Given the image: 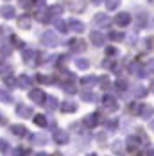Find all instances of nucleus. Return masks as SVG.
<instances>
[{"instance_id":"nucleus-1","label":"nucleus","mask_w":154,"mask_h":156,"mask_svg":"<svg viewBox=\"0 0 154 156\" xmlns=\"http://www.w3.org/2000/svg\"><path fill=\"white\" fill-rule=\"evenodd\" d=\"M41 43H43L45 47H48V48H54V47H58V45H59V40H58L56 32L45 31L43 34H41Z\"/></svg>"},{"instance_id":"nucleus-2","label":"nucleus","mask_w":154,"mask_h":156,"mask_svg":"<svg viewBox=\"0 0 154 156\" xmlns=\"http://www.w3.org/2000/svg\"><path fill=\"white\" fill-rule=\"evenodd\" d=\"M68 47H70V50H72L74 54H81V52L86 50V41L81 40V38H72V40L68 41Z\"/></svg>"},{"instance_id":"nucleus-3","label":"nucleus","mask_w":154,"mask_h":156,"mask_svg":"<svg viewBox=\"0 0 154 156\" xmlns=\"http://www.w3.org/2000/svg\"><path fill=\"white\" fill-rule=\"evenodd\" d=\"M59 83H61V88L65 90V92H66V94L74 95V94L77 92V86H75V76H74V74H70L66 81H59Z\"/></svg>"},{"instance_id":"nucleus-4","label":"nucleus","mask_w":154,"mask_h":156,"mask_svg":"<svg viewBox=\"0 0 154 156\" xmlns=\"http://www.w3.org/2000/svg\"><path fill=\"white\" fill-rule=\"evenodd\" d=\"M22 58H23V63L25 65H36L38 63V58H40V52H36L32 48H25L23 54H22Z\"/></svg>"},{"instance_id":"nucleus-5","label":"nucleus","mask_w":154,"mask_h":156,"mask_svg":"<svg viewBox=\"0 0 154 156\" xmlns=\"http://www.w3.org/2000/svg\"><path fill=\"white\" fill-rule=\"evenodd\" d=\"M102 109L104 111H117L118 109V101L111 95H106L102 97Z\"/></svg>"},{"instance_id":"nucleus-6","label":"nucleus","mask_w":154,"mask_h":156,"mask_svg":"<svg viewBox=\"0 0 154 156\" xmlns=\"http://www.w3.org/2000/svg\"><path fill=\"white\" fill-rule=\"evenodd\" d=\"M109 23H111V18H109L108 15L99 13V15L93 16V25H97V27H100V29H106V27H109Z\"/></svg>"},{"instance_id":"nucleus-7","label":"nucleus","mask_w":154,"mask_h":156,"mask_svg":"<svg viewBox=\"0 0 154 156\" xmlns=\"http://www.w3.org/2000/svg\"><path fill=\"white\" fill-rule=\"evenodd\" d=\"M142 144H143V142L140 140L138 136H129V138H127V151H129V153H138L140 147H142Z\"/></svg>"},{"instance_id":"nucleus-8","label":"nucleus","mask_w":154,"mask_h":156,"mask_svg":"<svg viewBox=\"0 0 154 156\" xmlns=\"http://www.w3.org/2000/svg\"><path fill=\"white\" fill-rule=\"evenodd\" d=\"M68 140H70V136H68L66 131H63V129H56L54 131V142L58 145H65V144H68Z\"/></svg>"},{"instance_id":"nucleus-9","label":"nucleus","mask_w":154,"mask_h":156,"mask_svg":"<svg viewBox=\"0 0 154 156\" xmlns=\"http://www.w3.org/2000/svg\"><path fill=\"white\" fill-rule=\"evenodd\" d=\"M29 97H31V101L34 102V104H43L47 99V95L41 92V90H38V88H34V90H31V94H29Z\"/></svg>"},{"instance_id":"nucleus-10","label":"nucleus","mask_w":154,"mask_h":156,"mask_svg":"<svg viewBox=\"0 0 154 156\" xmlns=\"http://www.w3.org/2000/svg\"><path fill=\"white\" fill-rule=\"evenodd\" d=\"M99 120H100V113H99V111L90 113L88 117H84V124H86L88 129H90V127H95V126H99Z\"/></svg>"},{"instance_id":"nucleus-11","label":"nucleus","mask_w":154,"mask_h":156,"mask_svg":"<svg viewBox=\"0 0 154 156\" xmlns=\"http://www.w3.org/2000/svg\"><path fill=\"white\" fill-rule=\"evenodd\" d=\"M90 40H92V43L95 47H102L104 43H106V38H104V34L99 31H93L90 32Z\"/></svg>"},{"instance_id":"nucleus-12","label":"nucleus","mask_w":154,"mask_h":156,"mask_svg":"<svg viewBox=\"0 0 154 156\" xmlns=\"http://www.w3.org/2000/svg\"><path fill=\"white\" fill-rule=\"evenodd\" d=\"M138 115L142 117V119H151L154 115V108L151 106V104H140V108H138Z\"/></svg>"},{"instance_id":"nucleus-13","label":"nucleus","mask_w":154,"mask_h":156,"mask_svg":"<svg viewBox=\"0 0 154 156\" xmlns=\"http://www.w3.org/2000/svg\"><path fill=\"white\" fill-rule=\"evenodd\" d=\"M115 23H117V25H122V27L129 25V23H131V15L125 13V11H120L118 15L115 16Z\"/></svg>"},{"instance_id":"nucleus-14","label":"nucleus","mask_w":154,"mask_h":156,"mask_svg":"<svg viewBox=\"0 0 154 156\" xmlns=\"http://www.w3.org/2000/svg\"><path fill=\"white\" fill-rule=\"evenodd\" d=\"M29 138H31L32 145H40V147H41V145H45L47 142H48V138H47L43 133H32Z\"/></svg>"},{"instance_id":"nucleus-15","label":"nucleus","mask_w":154,"mask_h":156,"mask_svg":"<svg viewBox=\"0 0 154 156\" xmlns=\"http://www.w3.org/2000/svg\"><path fill=\"white\" fill-rule=\"evenodd\" d=\"M16 115L22 117V119H31L32 115V109L25 104H16Z\"/></svg>"},{"instance_id":"nucleus-16","label":"nucleus","mask_w":154,"mask_h":156,"mask_svg":"<svg viewBox=\"0 0 154 156\" xmlns=\"http://www.w3.org/2000/svg\"><path fill=\"white\" fill-rule=\"evenodd\" d=\"M0 15H2V18H5V20H13V18L16 16L15 7H11V5H4V7L0 9Z\"/></svg>"},{"instance_id":"nucleus-17","label":"nucleus","mask_w":154,"mask_h":156,"mask_svg":"<svg viewBox=\"0 0 154 156\" xmlns=\"http://www.w3.org/2000/svg\"><path fill=\"white\" fill-rule=\"evenodd\" d=\"M43 106H45L48 111H52V109H56L58 106H59V102H58V99L54 97V95H47L45 102H43Z\"/></svg>"},{"instance_id":"nucleus-18","label":"nucleus","mask_w":154,"mask_h":156,"mask_svg":"<svg viewBox=\"0 0 154 156\" xmlns=\"http://www.w3.org/2000/svg\"><path fill=\"white\" fill-rule=\"evenodd\" d=\"M68 25H70V29H72L74 32H79V34H81V32H84V29H86V27H84V23H82L81 20H74V18L68 22Z\"/></svg>"},{"instance_id":"nucleus-19","label":"nucleus","mask_w":154,"mask_h":156,"mask_svg":"<svg viewBox=\"0 0 154 156\" xmlns=\"http://www.w3.org/2000/svg\"><path fill=\"white\" fill-rule=\"evenodd\" d=\"M61 111L63 113H74V111H77V102H74V101H65L61 104Z\"/></svg>"},{"instance_id":"nucleus-20","label":"nucleus","mask_w":154,"mask_h":156,"mask_svg":"<svg viewBox=\"0 0 154 156\" xmlns=\"http://www.w3.org/2000/svg\"><path fill=\"white\" fill-rule=\"evenodd\" d=\"M11 133H13L15 136H25V135H27V127H25V126H20V124L11 126Z\"/></svg>"},{"instance_id":"nucleus-21","label":"nucleus","mask_w":154,"mask_h":156,"mask_svg":"<svg viewBox=\"0 0 154 156\" xmlns=\"http://www.w3.org/2000/svg\"><path fill=\"white\" fill-rule=\"evenodd\" d=\"M16 23H18V27L20 29H29L31 27V16H20L18 20H16Z\"/></svg>"},{"instance_id":"nucleus-22","label":"nucleus","mask_w":154,"mask_h":156,"mask_svg":"<svg viewBox=\"0 0 154 156\" xmlns=\"http://www.w3.org/2000/svg\"><path fill=\"white\" fill-rule=\"evenodd\" d=\"M18 86L20 88H29L31 86V77L29 76H25V74H22V76H18Z\"/></svg>"},{"instance_id":"nucleus-23","label":"nucleus","mask_w":154,"mask_h":156,"mask_svg":"<svg viewBox=\"0 0 154 156\" xmlns=\"http://www.w3.org/2000/svg\"><path fill=\"white\" fill-rule=\"evenodd\" d=\"M36 18H38V22L47 23V22H50L52 15H50V11H38V13H36Z\"/></svg>"},{"instance_id":"nucleus-24","label":"nucleus","mask_w":154,"mask_h":156,"mask_svg":"<svg viewBox=\"0 0 154 156\" xmlns=\"http://www.w3.org/2000/svg\"><path fill=\"white\" fill-rule=\"evenodd\" d=\"M97 81H99V79L95 77V76H86V77L81 79V84H82L84 88H90V86H93V84H95Z\"/></svg>"},{"instance_id":"nucleus-25","label":"nucleus","mask_w":154,"mask_h":156,"mask_svg":"<svg viewBox=\"0 0 154 156\" xmlns=\"http://www.w3.org/2000/svg\"><path fill=\"white\" fill-rule=\"evenodd\" d=\"M11 72H13V66H11V65H7V63H2V65H0V76H2V77L11 76Z\"/></svg>"},{"instance_id":"nucleus-26","label":"nucleus","mask_w":154,"mask_h":156,"mask_svg":"<svg viewBox=\"0 0 154 156\" xmlns=\"http://www.w3.org/2000/svg\"><path fill=\"white\" fill-rule=\"evenodd\" d=\"M143 95H147V88L142 84H136L133 88V97H143Z\"/></svg>"},{"instance_id":"nucleus-27","label":"nucleus","mask_w":154,"mask_h":156,"mask_svg":"<svg viewBox=\"0 0 154 156\" xmlns=\"http://www.w3.org/2000/svg\"><path fill=\"white\" fill-rule=\"evenodd\" d=\"M81 99H82L84 102H95V94L84 90V92H81Z\"/></svg>"},{"instance_id":"nucleus-28","label":"nucleus","mask_w":154,"mask_h":156,"mask_svg":"<svg viewBox=\"0 0 154 156\" xmlns=\"http://www.w3.org/2000/svg\"><path fill=\"white\" fill-rule=\"evenodd\" d=\"M32 120H34V124H36V126H40V127H45L47 122H48L45 115H34V119H32Z\"/></svg>"},{"instance_id":"nucleus-29","label":"nucleus","mask_w":154,"mask_h":156,"mask_svg":"<svg viewBox=\"0 0 154 156\" xmlns=\"http://www.w3.org/2000/svg\"><path fill=\"white\" fill-rule=\"evenodd\" d=\"M136 22H138V27H149V25H147V22H149V16L145 15V13H140L138 18H136Z\"/></svg>"},{"instance_id":"nucleus-30","label":"nucleus","mask_w":154,"mask_h":156,"mask_svg":"<svg viewBox=\"0 0 154 156\" xmlns=\"http://www.w3.org/2000/svg\"><path fill=\"white\" fill-rule=\"evenodd\" d=\"M75 66L81 68V70H86V68H90V61L84 59V58H79V59H75Z\"/></svg>"},{"instance_id":"nucleus-31","label":"nucleus","mask_w":154,"mask_h":156,"mask_svg":"<svg viewBox=\"0 0 154 156\" xmlns=\"http://www.w3.org/2000/svg\"><path fill=\"white\" fill-rule=\"evenodd\" d=\"M70 7H72L75 13H82V11H84V2H77V0H74V2L70 4Z\"/></svg>"},{"instance_id":"nucleus-32","label":"nucleus","mask_w":154,"mask_h":156,"mask_svg":"<svg viewBox=\"0 0 154 156\" xmlns=\"http://www.w3.org/2000/svg\"><path fill=\"white\" fill-rule=\"evenodd\" d=\"M56 29L59 32H66L68 29H70V25L66 23V22H61V20H56Z\"/></svg>"},{"instance_id":"nucleus-33","label":"nucleus","mask_w":154,"mask_h":156,"mask_svg":"<svg viewBox=\"0 0 154 156\" xmlns=\"http://www.w3.org/2000/svg\"><path fill=\"white\" fill-rule=\"evenodd\" d=\"M109 40H111V41H122L124 34L122 32H118V31H111L109 32Z\"/></svg>"},{"instance_id":"nucleus-34","label":"nucleus","mask_w":154,"mask_h":156,"mask_svg":"<svg viewBox=\"0 0 154 156\" xmlns=\"http://www.w3.org/2000/svg\"><path fill=\"white\" fill-rule=\"evenodd\" d=\"M111 149H113V153H117V154H122V153H124V144L117 140L113 145H111Z\"/></svg>"},{"instance_id":"nucleus-35","label":"nucleus","mask_w":154,"mask_h":156,"mask_svg":"<svg viewBox=\"0 0 154 156\" xmlns=\"http://www.w3.org/2000/svg\"><path fill=\"white\" fill-rule=\"evenodd\" d=\"M115 88H117L118 92H125V90H127V81H124V79H118V81L115 83Z\"/></svg>"},{"instance_id":"nucleus-36","label":"nucleus","mask_w":154,"mask_h":156,"mask_svg":"<svg viewBox=\"0 0 154 156\" xmlns=\"http://www.w3.org/2000/svg\"><path fill=\"white\" fill-rule=\"evenodd\" d=\"M48 11H50V15H52V16H59V15L63 13V5L56 4V5H52V7H50Z\"/></svg>"},{"instance_id":"nucleus-37","label":"nucleus","mask_w":154,"mask_h":156,"mask_svg":"<svg viewBox=\"0 0 154 156\" xmlns=\"http://www.w3.org/2000/svg\"><path fill=\"white\" fill-rule=\"evenodd\" d=\"M118 5H120V0H106V7L109 11H115Z\"/></svg>"},{"instance_id":"nucleus-38","label":"nucleus","mask_w":154,"mask_h":156,"mask_svg":"<svg viewBox=\"0 0 154 156\" xmlns=\"http://www.w3.org/2000/svg\"><path fill=\"white\" fill-rule=\"evenodd\" d=\"M11 151V147H9V144H7V140H4V138H0V153H9Z\"/></svg>"},{"instance_id":"nucleus-39","label":"nucleus","mask_w":154,"mask_h":156,"mask_svg":"<svg viewBox=\"0 0 154 156\" xmlns=\"http://www.w3.org/2000/svg\"><path fill=\"white\" fill-rule=\"evenodd\" d=\"M99 83H100V88H102V90H108L109 86H111V84H109V77L108 76H102V77L99 79Z\"/></svg>"},{"instance_id":"nucleus-40","label":"nucleus","mask_w":154,"mask_h":156,"mask_svg":"<svg viewBox=\"0 0 154 156\" xmlns=\"http://www.w3.org/2000/svg\"><path fill=\"white\" fill-rule=\"evenodd\" d=\"M11 45L13 47H18V48H22L23 47V41L18 38V36H11Z\"/></svg>"},{"instance_id":"nucleus-41","label":"nucleus","mask_w":154,"mask_h":156,"mask_svg":"<svg viewBox=\"0 0 154 156\" xmlns=\"http://www.w3.org/2000/svg\"><path fill=\"white\" fill-rule=\"evenodd\" d=\"M0 101L2 102H5V104H9L13 99H11V94H7V92H0Z\"/></svg>"},{"instance_id":"nucleus-42","label":"nucleus","mask_w":154,"mask_h":156,"mask_svg":"<svg viewBox=\"0 0 154 156\" xmlns=\"http://www.w3.org/2000/svg\"><path fill=\"white\" fill-rule=\"evenodd\" d=\"M117 54H118V50H117L115 47H108L106 48V56H108V58H115Z\"/></svg>"},{"instance_id":"nucleus-43","label":"nucleus","mask_w":154,"mask_h":156,"mask_svg":"<svg viewBox=\"0 0 154 156\" xmlns=\"http://www.w3.org/2000/svg\"><path fill=\"white\" fill-rule=\"evenodd\" d=\"M97 142H99L100 147H104V145H106V135H104V133H99V135H97Z\"/></svg>"},{"instance_id":"nucleus-44","label":"nucleus","mask_w":154,"mask_h":156,"mask_svg":"<svg viewBox=\"0 0 154 156\" xmlns=\"http://www.w3.org/2000/svg\"><path fill=\"white\" fill-rule=\"evenodd\" d=\"M5 84H7V88H15L16 84H18V81H15L13 77L7 76V77H5Z\"/></svg>"},{"instance_id":"nucleus-45","label":"nucleus","mask_w":154,"mask_h":156,"mask_svg":"<svg viewBox=\"0 0 154 156\" xmlns=\"http://www.w3.org/2000/svg\"><path fill=\"white\" fill-rule=\"evenodd\" d=\"M18 4L22 5V7H25V9H29L32 4H34V0H18Z\"/></svg>"},{"instance_id":"nucleus-46","label":"nucleus","mask_w":154,"mask_h":156,"mask_svg":"<svg viewBox=\"0 0 154 156\" xmlns=\"http://www.w3.org/2000/svg\"><path fill=\"white\" fill-rule=\"evenodd\" d=\"M145 47L149 48V50H152V48H154V36H151V38H147V40H145Z\"/></svg>"},{"instance_id":"nucleus-47","label":"nucleus","mask_w":154,"mask_h":156,"mask_svg":"<svg viewBox=\"0 0 154 156\" xmlns=\"http://www.w3.org/2000/svg\"><path fill=\"white\" fill-rule=\"evenodd\" d=\"M15 153H18V154H31V149H25V147H16Z\"/></svg>"},{"instance_id":"nucleus-48","label":"nucleus","mask_w":154,"mask_h":156,"mask_svg":"<svg viewBox=\"0 0 154 156\" xmlns=\"http://www.w3.org/2000/svg\"><path fill=\"white\" fill-rule=\"evenodd\" d=\"M106 126H108L109 131H115V129H117V120H108V122H106Z\"/></svg>"},{"instance_id":"nucleus-49","label":"nucleus","mask_w":154,"mask_h":156,"mask_svg":"<svg viewBox=\"0 0 154 156\" xmlns=\"http://www.w3.org/2000/svg\"><path fill=\"white\" fill-rule=\"evenodd\" d=\"M147 68H149V72H154V59H151L147 63Z\"/></svg>"},{"instance_id":"nucleus-50","label":"nucleus","mask_w":154,"mask_h":156,"mask_svg":"<svg viewBox=\"0 0 154 156\" xmlns=\"http://www.w3.org/2000/svg\"><path fill=\"white\" fill-rule=\"evenodd\" d=\"M5 122H7V119L4 115H0V124H5Z\"/></svg>"},{"instance_id":"nucleus-51","label":"nucleus","mask_w":154,"mask_h":156,"mask_svg":"<svg viewBox=\"0 0 154 156\" xmlns=\"http://www.w3.org/2000/svg\"><path fill=\"white\" fill-rule=\"evenodd\" d=\"M34 4H36V5H43V4H45V0H34Z\"/></svg>"},{"instance_id":"nucleus-52","label":"nucleus","mask_w":154,"mask_h":156,"mask_svg":"<svg viewBox=\"0 0 154 156\" xmlns=\"http://www.w3.org/2000/svg\"><path fill=\"white\" fill-rule=\"evenodd\" d=\"M151 92H152V94H154V81H152V83H151Z\"/></svg>"},{"instance_id":"nucleus-53","label":"nucleus","mask_w":154,"mask_h":156,"mask_svg":"<svg viewBox=\"0 0 154 156\" xmlns=\"http://www.w3.org/2000/svg\"><path fill=\"white\" fill-rule=\"evenodd\" d=\"M102 0H92V4H100Z\"/></svg>"},{"instance_id":"nucleus-54","label":"nucleus","mask_w":154,"mask_h":156,"mask_svg":"<svg viewBox=\"0 0 154 156\" xmlns=\"http://www.w3.org/2000/svg\"><path fill=\"white\" fill-rule=\"evenodd\" d=\"M151 129H152V131H154V120H152V122H151Z\"/></svg>"}]
</instances>
